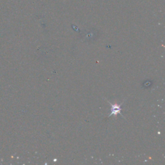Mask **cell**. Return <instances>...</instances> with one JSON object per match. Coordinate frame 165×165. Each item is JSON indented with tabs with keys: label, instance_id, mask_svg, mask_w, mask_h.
<instances>
[{
	"label": "cell",
	"instance_id": "1",
	"mask_svg": "<svg viewBox=\"0 0 165 165\" xmlns=\"http://www.w3.org/2000/svg\"><path fill=\"white\" fill-rule=\"evenodd\" d=\"M110 105H112V112L109 116H111L112 115L116 116L118 114H121V105H113L112 103H110Z\"/></svg>",
	"mask_w": 165,
	"mask_h": 165
}]
</instances>
